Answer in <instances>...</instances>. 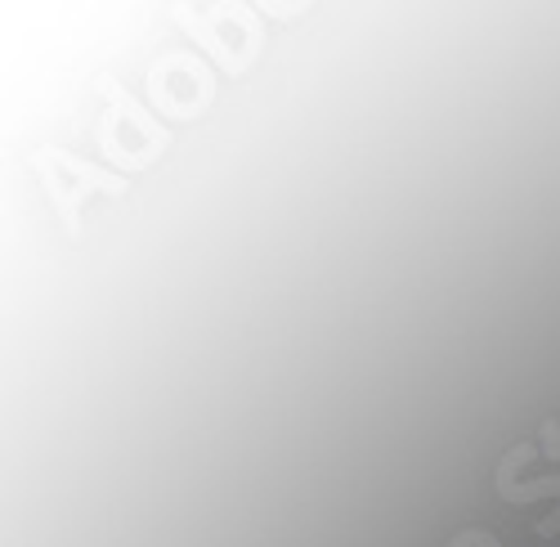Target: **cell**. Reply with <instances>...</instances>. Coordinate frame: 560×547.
I'll return each instance as SVG.
<instances>
[]
</instances>
